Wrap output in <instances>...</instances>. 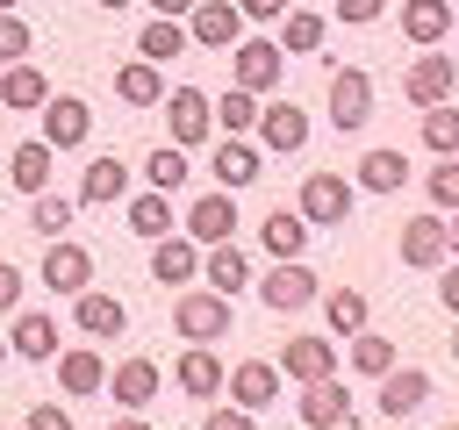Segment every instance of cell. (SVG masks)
<instances>
[{"label":"cell","instance_id":"cell-1","mask_svg":"<svg viewBox=\"0 0 459 430\" xmlns=\"http://www.w3.org/2000/svg\"><path fill=\"white\" fill-rule=\"evenodd\" d=\"M172 330H179L186 344H215V337H230V294H215V287H186V294L172 301Z\"/></svg>","mask_w":459,"mask_h":430},{"label":"cell","instance_id":"cell-2","mask_svg":"<svg viewBox=\"0 0 459 430\" xmlns=\"http://www.w3.org/2000/svg\"><path fill=\"white\" fill-rule=\"evenodd\" d=\"M308 229H337L344 215H351V179L344 172H308L301 179V208H294Z\"/></svg>","mask_w":459,"mask_h":430},{"label":"cell","instance_id":"cell-3","mask_svg":"<svg viewBox=\"0 0 459 430\" xmlns=\"http://www.w3.org/2000/svg\"><path fill=\"white\" fill-rule=\"evenodd\" d=\"M186 43H201V50H237V43H244L237 0H194V7H186Z\"/></svg>","mask_w":459,"mask_h":430},{"label":"cell","instance_id":"cell-4","mask_svg":"<svg viewBox=\"0 0 459 430\" xmlns=\"http://www.w3.org/2000/svg\"><path fill=\"white\" fill-rule=\"evenodd\" d=\"M43 287L79 301V294L93 287V251H86V244H72V236H50V251H43Z\"/></svg>","mask_w":459,"mask_h":430},{"label":"cell","instance_id":"cell-5","mask_svg":"<svg viewBox=\"0 0 459 430\" xmlns=\"http://www.w3.org/2000/svg\"><path fill=\"white\" fill-rule=\"evenodd\" d=\"M280 72H287V50L280 43H237L230 50V86H244V93H273Z\"/></svg>","mask_w":459,"mask_h":430},{"label":"cell","instance_id":"cell-6","mask_svg":"<svg viewBox=\"0 0 459 430\" xmlns=\"http://www.w3.org/2000/svg\"><path fill=\"white\" fill-rule=\"evenodd\" d=\"M330 122H337L344 136L373 122V79H366L359 64H344V72H330Z\"/></svg>","mask_w":459,"mask_h":430},{"label":"cell","instance_id":"cell-7","mask_svg":"<svg viewBox=\"0 0 459 430\" xmlns=\"http://www.w3.org/2000/svg\"><path fill=\"white\" fill-rule=\"evenodd\" d=\"M294 416H301L308 430H351V394H344V380H337V373H330V380H308L301 401H294Z\"/></svg>","mask_w":459,"mask_h":430},{"label":"cell","instance_id":"cell-8","mask_svg":"<svg viewBox=\"0 0 459 430\" xmlns=\"http://www.w3.org/2000/svg\"><path fill=\"white\" fill-rule=\"evenodd\" d=\"M452 86H459V57H437V50H423V57L402 72V93H409L416 108H437V100H452Z\"/></svg>","mask_w":459,"mask_h":430},{"label":"cell","instance_id":"cell-9","mask_svg":"<svg viewBox=\"0 0 459 430\" xmlns=\"http://www.w3.org/2000/svg\"><path fill=\"white\" fill-rule=\"evenodd\" d=\"M86 136H93L86 100H79V93H50V100H43V143H50V150H79Z\"/></svg>","mask_w":459,"mask_h":430},{"label":"cell","instance_id":"cell-10","mask_svg":"<svg viewBox=\"0 0 459 430\" xmlns=\"http://www.w3.org/2000/svg\"><path fill=\"white\" fill-rule=\"evenodd\" d=\"M273 366H280V380L308 387V380H330V373H337V344H330V337H287V351H280Z\"/></svg>","mask_w":459,"mask_h":430},{"label":"cell","instance_id":"cell-11","mask_svg":"<svg viewBox=\"0 0 459 430\" xmlns=\"http://www.w3.org/2000/svg\"><path fill=\"white\" fill-rule=\"evenodd\" d=\"M423 401H430V373H423V366H387V373H380V394H373L380 416L402 423V416H416Z\"/></svg>","mask_w":459,"mask_h":430},{"label":"cell","instance_id":"cell-12","mask_svg":"<svg viewBox=\"0 0 459 430\" xmlns=\"http://www.w3.org/2000/svg\"><path fill=\"white\" fill-rule=\"evenodd\" d=\"M165 122H172V143L186 150V143H201V136L215 129V108H208L201 86H172V93H165Z\"/></svg>","mask_w":459,"mask_h":430},{"label":"cell","instance_id":"cell-13","mask_svg":"<svg viewBox=\"0 0 459 430\" xmlns=\"http://www.w3.org/2000/svg\"><path fill=\"white\" fill-rule=\"evenodd\" d=\"M258 301L280 308V315H287V308H308V301H316V272H308L301 258H280V265L258 280Z\"/></svg>","mask_w":459,"mask_h":430},{"label":"cell","instance_id":"cell-14","mask_svg":"<svg viewBox=\"0 0 459 430\" xmlns=\"http://www.w3.org/2000/svg\"><path fill=\"white\" fill-rule=\"evenodd\" d=\"M222 387H230V401H237V408H251V416H258V408H273V401H280V366H273V358H244L237 373H222Z\"/></svg>","mask_w":459,"mask_h":430},{"label":"cell","instance_id":"cell-15","mask_svg":"<svg viewBox=\"0 0 459 430\" xmlns=\"http://www.w3.org/2000/svg\"><path fill=\"white\" fill-rule=\"evenodd\" d=\"M151 280H158V287L201 280V244H194V236H158V244H151Z\"/></svg>","mask_w":459,"mask_h":430},{"label":"cell","instance_id":"cell-16","mask_svg":"<svg viewBox=\"0 0 459 430\" xmlns=\"http://www.w3.org/2000/svg\"><path fill=\"white\" fill-rule=\"evenodd\" d=\"M445 258H452L445 222H437V215H409V222H402V265H423V272H430V265H445Z\"/></svg>","mask_w":459,"mask_h":430},{"label":"cell","instance_id":"cell-17","mask_svg":"<svg viewBox=\"0 0 459 430\" xmlns=\"http://www.w3.org/2000/svg\"><path fill=\"white\" fill-rule=\"evenodd\" d=\"M172 380H179V394L215 401V394H222V358H215L208 344H186V351H179V366H172Z\"/></svg>","mask_w":459,"mask_h":430},{"label":"cell","instance_id":"cell-18","mask_svg":"<svg viewBox=\"0 0 459 430\" xmlns=\"http://www.w3.org/2000/svg\"><path fill=\"white\" fill-rule=\"evenodd\" d=\"M258 143H265V150H301V143H308V115H301L294 100L258 108Z\"/></svg>","mask_w":459,"mask_h":430},{"label":"cell","instance_id":"cell-19","mask_svg":"<svg viewBox=\"0 0 459 430\" xmlns=\"http://www.w3.org/2000/svg\"><path fill=\"white\" fill-rule=\"evenodd\" d=\"M230 229H237V194H201L186 208V236L194 244H222Z\"/></svg>","mask_w":459,"mask_h":430},{"label":"cell","instance_id":"cell-20","mask_svg":"<svg viewBox=\"0 0 459 430\" xmlns=\"http://www.w3.org/2000/svg\"><path fill=\"white\" fill-rule=\"evenodd\" d=\"M402 36L423 43V50H437L452 36V0H402Z\"/></svg>","mask_w":459,"mask_h":430},{"label":"cell","instance_id":"cell-21","mask_svg":"<svg viewBox=\"0 0 459 430\" xmlns=\"http://www.w3.org/2000/svg\"><path fill=\"white\" fill-rule=\"evenodd\" d=\"M50 165H57V150L36 136V143H14V158H7V186L14 194H43L50 186Z\"/></svg>","mask_w":459,"mask_h":430},{"label":"cell","instance_id":"cell-22","mask_svg":"<svg viewBox=\"0 0 459 430\" xmlns=\"http://www.w3.org/2000/svg\"><path fill=\"white\" fill-rule=\"evenodd\" d=\"M122 194H129V165L100 150V158L86 165V179H79V201H86V208H108V201H122Z\"/></svg>","mask_w":459,"mask_h":430},{"label":"cell","instance_id":"cell-23","mask_svg":"<svg viewBox=\"0 0 459 430\" xmlns=\"http://www.w3.org/2000/svg\"><path fill=\"white\" fill-rule=\"evenodd\" d=\"M72 315H79V330H86V337H122V330H129V308H122L115 294H100V287H86Z\"/></svg>","mask_w":459,"mask_h":430},{"label":"cell","instance_id":"cell-24","mask_svg":"<svg viewBox=\"0 0 459 430\" xmlns=\"http://www.w3.org/2000/svg\"><path fill=\"white\" fill-rule=\"evenodd\" d=\"M57 387H65V394H100V387H108V366H100V351L72 344V351L57 358Z\"/></svg>","mask_w":459,"mask_h":430},{"label":"cell","instance_id":"cell-25","mask_svg":"<svg viewBox=\"0 0 459 430\" xmlns=\"http://www.w3.org/2000/svg\"><path fill=\"white\" fill-rule=\"evenodd\" d=\"M158 380H165V373H158V358H122L108 387H115V401H122V408H143V401L158 394Z\"/></svg>","mask_w":459,"mask_h":430},{"label":"cell","instance_id":"cell-26","mask_svg":"<svg viewBox=\"0 0 459 430\" xmlns=\"http://www.w3.org/2000/svg\"><path fill=\"white\" fill-rule=\"evenodd\" d=\"M50 100V79L36 64H0V108H43Z\"/></svg>","mask_w":459,"mask_h":430},{"label":"cell","instance_id":"cell-27","mask_svg":"<svg viewBox=\"0 0 459 430\" xmlns=\"http://www.w3.org/2000/svg\"><path fill=\"white\" fill-rule=\"evenodd\" d=\"M215 179H222V194L251 186V179H258V150H251L244 136H222V143H215Z\"/></svg>","mask_w":459,"mask_h":430},{"label":"cell","instance_id":"cell-28","mask_svg":"<svg viewBox=\"0 0 459 430\" xmlns=\"http://www.w3.org/2000/svg\"><path fill=\"white\" fill-rule=\"evenodd\" d=\"M7 351H14V358H50V351H57V322H50L43 308L14 315V337H7Z\"/></svg>","mask_w":459,"mask_h":430},{"label":"cell","instance_id":"cell-29","mask_svg":"<svg viewBox=\"0 0 459 430\" xmlns=\"http://www.w3.org/2000/svg\"><path fill=\"white\" fill-rule=\"evenodd\" d=\"M115 93H122L129 108H158V100H165V79H158V64H151V57H136V64H122V72H115Z\"/></svg>","mask_w":459,"mask_h":430},{"label":"cell","instance_id":"cell-30","mask_svg":"<svg viewBox=\"0 0 459 430\" xmlns=\"http://www.w3.org/2000/svg\"><path fill=\"white\" fill-rule=\"evenodd\" d=\"M258 244H265L273 258H301V244H308V222H301L294 208H273V215H265V229H258Z\"/></svg>","mask_w":459,"mask_h":430},{"label":"cell","instance_id":"cell-31","mask_svg":"<svg viewBox=\"0 0 459 430\" xmlns=\"http://www.w3.org/2000/svg\"><path fill=\"white\" fill-rule=\"evenodd\" d=\"M244 272H251V265H244V251H237V244H230V236H222V244H208V251H201V280H208V287H215V294H230V287H244Z\"/></svg>","mask_w":459,"mask_h":430},{"label":"cell","instance_id":"cell-32","mask_svg":"<svg viewBox=\"0 0 459 430\" xmlns=\"http://www.w3.org/2000/svg\"><path fill=\"white\" fill-rule=\"evenodd\" d=\"M280 22H287V29H280V50H294V57H316V50H323V14H316V7H287Z\"/></svg>","mask_w":459,"mask_h":430},{"label":"cell","instance_id":"cell-33","mask_svg":"<svg viewBox=\"0 0 459 430\" xmlns=\"http://www.w3.org/2000/svg\"><path fill=\"white\" fill-rule=\"evenodd\" d=\"M402 179H409V158H402V150H366V158H359V186H366V194H394Z\"/></svg>","mask_w":459,"mask_h":430},{"label":"cell","instance_id":"cell-34","mask_svg":"<svg viewBox=\"0 0 459 430\" xmlns=\"http://www.w3.org/2000/svg\"><path fill=\"white\" fill-rule=\"evenodd\" d=\"M129 229H136V236H151V244H158V236H172V194H158V186H151V194H136V201H129Z\"/></svg>","mask_w":459,"mask_h":430},{"label":"cell","instance_id":"cell-35","mask_svg":"<svg viewBox=\"0 0 459 430\" xmlns=\"http://www.w3.org/2000/svg\"><path fill=\"white\" fill-rule=\"evenodd\" d=\"M323 315H330L337 337H359V330H366V294H359V287H330V294H323Z\"/></svg>","mask_w":459,"mask_h":430},{"label":"cell","instance_id":"cell-36","mask_svg":"<svg viewBox=\"0 0 459 430\" xmlns=\"http://www.w3.org/2000/svg\"><path fill=\"white\" fill-rule=\"evenodd\" d=\"M143 179H151L158 194H179V186H186V150H179V143H158V150L143 158Z\"/></svg>","mask_w":459,"mask_h":430},{"label":"cell","instance_id":"cell-37","mask_svg":"<svg viewBox=\"0 0 459 430\" xmlns=\"http://www.w3.org/2000/svg\"><path fill=\"white\" fill-rule=\"evenodd\" d=\"M136 50H143L151 64H165V57H179V50H186V22H165V14H158V22H151V29L136 36Z\"/></svg>","mask_w":459,"mask_h":430},{"label":"cell","instance_id":"cell-38","mask_svg":"<svg viewBox=\"0 0 459 430\" xmlns=\"http://www.w3.org/2000/svg\"><path fill=\"white\" fill-rule=\"evenodd\" d=\"M29 229H36V236L72 229V201H65V194H50V186H43V194H29Z\"/></svg>","mask_w":459,"mask_h":430},{"label":"cell","instance_id":"cell-39","mask_svg":"<svg viewBox=\"0 0 459 430\" xmlns=\"http://www.w3.org/2000/svg\"><path fill=\"white\" fill-rule=\"evenodd\" d=\"M423 143L437 150V158H459V108H423Z\"/></svg>","mask_w":459,"mask_h":430},{"label":"cell","instance_id":"cell-40","mask_svg":"<svg viewBox=\"0 0 459 430\" xmlns=\"http://www.w3.org/2000/svg\"><path fill=\"white\" fill-rule=\"evenodd\" d=\"M215 122H222L230 136H244V129H258V93H244V86H230V93L215 100Z\"/></svg>","mask_w":459,"mask_h":430},{"label":"cell","instance_id":"cell-41","mask_svg":"<svg viewBox=\"0 0 459 430\" xmlns=\"http://www.w3.org/2000/svg\"><path fill=\"white\" fill-rule=\"evenodd\" d=\"M351 366H359V373H373V380H380V373H387V366H394V344H387V337H380V330H359V337H351Z\"/></svg>","mask_w":459,"mask_h":430},{"label":"cell","instance_id":"cell-42","mask_svg":"<svg viewBox=\"0 0 459 430\" xmlns=\"http://www.w3.org/2000/svg\"><path fill=\"white\" fill-rule=\"evenodd\" d=\"M29 43H36V36H29V22L7 7V14H0V64H22V57H29Z\"/></svg>","mask_w":459,"mask_h":430},{"label":"cell","instance_id":"cell-43","mask_svg":"<svg viewBox=\"0 0 459 430\" xmlns=\"http://www.w3.org/2000/svg\"><path fill=\"white\" fill-rule=\"evenodd\" d=\"M423 186H430V208H459V158H445Z\"/></svg>","mask_w":459,"mask_h":430},{"label":"cell","instance_id":"cell-44","mask_svg":"<svg viewBox=\"0 0 459 430\" xmlns=\"http://www.w3.org/2000/svg\"><path fill=\"white\" fill-rule=\"evenodd\" d=\"M380 14H387V0H337V22H351V29H366Z\"/></svg>","mask_w":459,"mask_h":430},{"label":"cell","instance_id":"cell-45","mask_svg":"<svg viewBox=\"0 0 459 430\" xmlns=\"http://www.w3.org/2000/svg\"><path fill=\"white\" fill-rule=\"evenodd\" d=\"M201 430H258V416L230 401V408H208V423H201Z\"/></svg>","mask_w":459,"mask_h":430},{"label":"cell","instance_id":"cell-46","mask_svg":"<svg viewBox=\"0 0 459 430\" xmlns=\"http://www.w3.org/2000/svg\"><path fill=\"white\" fill-rule=\"evenodd\" d=\"M29 430H72V416H65L57 401H36V408H29Z\"/></svg>","mask_w":459,"mask_h":430},{"label":"cell","instance_id":"cell-47","mask_svg":"<svg viewBox=\"0 0 459 430\" xmlns=\"http://www.w3.org/2000/svg\"><path fill=\"white\" fill-rule=\"evenodd\" d=\"M237 14H244V22H280L287 0H237Z\"/></svg>","mask_w":459,"mask_h":430},{"label":"cell","instance_id":"cell-48","mask_svg":"<svg viewBox=\"0 0 459 430\" xmlns=\"http://www.w3.org/2000/svg\"><path fill=\"white\" fill-rule=\"evenodd\" d=\"M0 308H22V272L0 258Z\"/></svg>","mask_w":459,"mask_h":430},{"label":"cell","instance_id":"cell-49","mask_svg":"<svg viewBox=\"0 0 459 430\" xmlns=\"http://www.w3.org/2000/svg\"><path fill=\"white\" fill-rule=\"evenodd\" d=\"M437 301L459 315V265H445V280H437Z\"/></svg>","mask_w":459,"mask_h":430},{"label":"cell","instance_id":"cell-50","mask_svg":"<svg viewBox=\"0 0 459 430\" xmlns=\"http://www.w3.org/2000/svg\"><path fill=\"white\" fill-rule=\"evenodd\" d=\"M151 7H158V14H165V22H179V14H186V7H194V0H151Z\"/></svg>","mask_w":459,"mask_h":430},{"label":"cell","instance_id":"cell-51","mask_svg":"<svg viewBox=\"0 0 459 430\" xmlns=\"http://www.w3.org/2000/svg\"><path fill=\"white\" fill-rule=\"evenodd\" d=\"M108 430H151V423H143V416H136V408H129V416H115V423H108Z\"/></svg>","mask_w":459,"mask_h":430},{"label":"cell","instance_id":"cell-52","mask_svg":"<svg viewBox=\"0 0 459 430\" xmlns=\"http://www.w3.org/2000/svg\"><path fill=\"white\" fill-rule=\"evenodd\" d=\"M445 244H452V251H459V222H445Z\"/></svg>","mask_w":459,"mask_h":430},{"label":"cell","instance_id":"cell-53","mask_svg":"<svg viewBox=\"0 0 459 430\" xmlns=\"http://www.w3.org/2000/svg\"><path fill=\"white\" fill-rule=\"evenodd\" d=\"M452 322H459V315H452ZM452 358H459V330H452Z\"/></svg>","mask_w":459,"mask_h":430},{"label":"cell","instance_id":"cell-54","mask_svg":"<svg viewBox=\"0 0 459 430\" xmlns=\"http://www.w3.org/2000/svg\"><path fill=\"white\" fill-rule=\"evenodd\" d=\"M100 7H129V0H100Z\"/></svg>","mask_w":459,"mask_h":430},{"label":"cell","instance_id":"cell-55","mask_svg":"<svg viewBox=\"0 0 459 430\" xmlns=\"http://www.w3.org/2000/svg\"><path fill=\"white\" fill-rule=\"evenodd\" d=\"M7 7H14V0H0V14H7Z\"/></svg>","mask_w":459,"mask_h":430},{"label":"cell","instance_id":"cell-56","mask_svg":"<svg viewBox=\"0 0 459 430\" xmlns=\"http://www.w3.org/2000/svg\"><path fill=\"white\" fill-rule=\"evenodd\" d=\"M445 430H459V423H445Z\"/></svg>","mask_w":459,"mask_h":430}]
</instances>
